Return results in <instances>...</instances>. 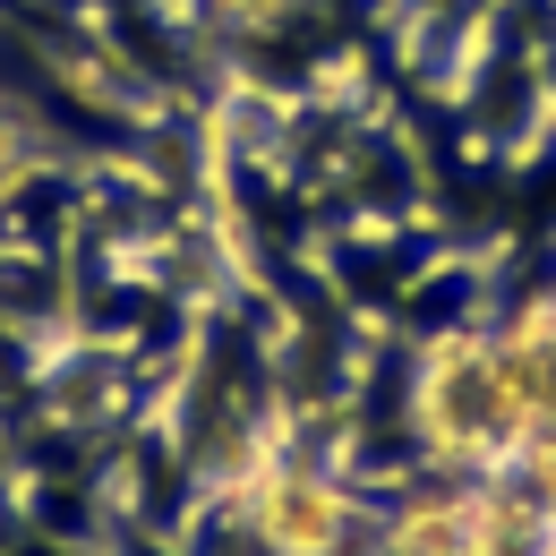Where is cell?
<instances>
[{"instance_id":"cell-1","label":"cell","mask_w":556,"mask_h":556,"mask_svg":"<svg viewBox=\"0 0 556 556\" xmlns=\"http://www.w3.org/2000/svg\"><path fill=\"white\" fill-rule=\"evenodd\" d=\"M240 522H249L275 556H351L359 496H351L334 471H317V463H275V471L249 480Z\"/></svg>"},{"instance_id":"cell-2","label":"cell","mask_w":556,"mask_h":556,"mask_svg":"<svg viewBox=\"0 0 556 556\" xmlns=\"http://www.w3.org/2000/svg\"><path fill=\"white\" fill-rule=\"evenodd\" d=\"M35 172H43V129L0 94V214L26 198V180H35Z\"/></svg>"},{"instance_id":"cell-3","label":"cell","mask_w":556,"mask_h":556,"mask_svg":"<svg viewBox=\"0 0 556 556\" xmlns=\"http://www.w3.org/2000/svg\"><path fill=\"white\" fill-rule=\"evenodd\" d=\"M368 556H394V548H368Z\"/></svg>"}]
</instances>
